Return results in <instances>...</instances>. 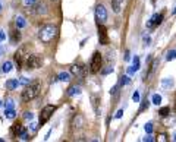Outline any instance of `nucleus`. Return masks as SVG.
Segmentation results:
<instances>
[{
  "mask_svg": "<svg viewBox=\"0 0 176 142\" xmlns=\"http://www.w3.org/2000/svg\"><path fill=\"white\" fill-rule=\"evenodd\" d=\"M57 32H59V28L56 27V25L47 23V25H44V27H41V29L38 32V37H40V40L44 44H48L50 41H53L54 38H56Z\"/></svg>",
  "mask_w": 176,
  "mask_h": 142,
  "instance_id": "1",
  "label": "nucleus"
},
{
  "mask_svg": "<svg viewBox=\"0 0 176 142\" xmlns=\"http://www.w3.org/2000/svg\"><path fill=\"white\" fill-rule=\"evenodd\" d=\"M40 91H41V85H40L38 82L30 84V85H27V86L24 88V91H22V94H21V98H22V101H25V102L32 101L34 98L38 97Z\"/></svg>",
  "mask_w": 176,
  "mask_h": 142,
  "instance_id": "2",
  "label": "nucleus"
},
{
  "mask_svg": "<svg viewBox=\"0 0 176 142\" xmlns=\"http://www.w3.org/2000/svg\"><path fill=\"white\" fill-rule=\"evenodd\" d=\"M24 64L27 66V69H38L43 64V56H40V54H28Z\"/></svg>",
  "mask_w": 176,
  "mask_h": 142,
  "instance_id": "3",
  "label": "nucleus"
},
{
  "mask_svg": "<svg viewBox=\"0 0 176 142\" xmlns=\"http://www.w3.org/2000/svg\"><path fill=\"white\" fill-rule=\"evenodd\" d=\"M101 64H103V57L98 51H95L93 54V57H91V60H90V70L93 73H98L101 70Z\"/></svg>",
  "mask_w": 176,
  "mask_h": 142,
  "instance_id": "4",
  "label": "nucleus"
},
{
  "mask_svg": "<svg viewBox=\"0 0 176 142\" xmlns=\"http://www.w3.org/2000/svg\"><path fill=\"white\" fill-rule=\"evenodd\" d=\"M54 111H56V106H46V107L41 110V113H40L38 125H40V126L46 125V123L50 120V117L53 116V113H54Z\"/></svg>",
  "mask_w": 176,
  "mask_h": 142,
  "instance_id": "5",
  "label": "nucleus"
},
{
  "mask_svg": "<svg viewBox=\"0 0 176 142\" xmlns=\"http://www.w3.org/2000/svg\"><path fill=\"white\" fill-rule=\"evenodd\" d=\"M32 12H34L35 15L44 16V15L48 13V6H47L46 2H43V0H37V2L32 5Z\"/></svg>",
  "mask_w": 176,
  "mask_h": 142,
  "instance_id": "6",
  "label": "nucleus"
},
{
  "mask_svg": "<svg viewBox=\"0 0 176 142\" xmlns=\"http://www.w3.org/2000/svg\"><path fill=\"white\" fill-rule=\"evenodd\" d=\"M27 50H25V47H21L16 53H15V56H13V59H15V62H16V66H18V69H21L22 68V64L25 63V59H27Z\"/></svg>",
  "mask_w": 176,
  "mask_h": 142,
  "instance_id": "7",
  "label": "nucleus"
},
{
  "mask_svg": "<svg viewBox=\"0 0 176 142\" xmlns=\"http://www.w3.org/2000/svg\"><path fill=\"white\" fill-rule=\"evenodd\" d=\"M95 19L98 23H104L107 21V10L103 5H98L95 7Z\"/></svg>",
  "mask_w": 176,
  "mask_h": 142,
  "instance_id": "8",
  "label": "nucleus"
},
{
  "mask_svg": "<svg viewBox=\"0 0 176 142\" xmlns=\"http://www.w3.org/2000/svg\"><path fill=\"white\" fill-rule=\"evenodd\" d=\"M98 40L101 46H107L109 44V35H107V29L103 23H98Z\"/></svg>",
  "mask_w": 176,
  "mask_h": 142,
  "instance_id": "9",
  "label": "nucleus"
},
{
  "mask_svg": "<svg viewBox=\"0 0 176 142\" xmlns=\"http://www.w3.org/2000/svg\"><path fill=\"white\" fill-rule=\"evenodd\" d=\"M161 21H163V13H156L151 19L147 22V27L148 28H154V27H157V25L161 23Z\"/></svg>",
  "mask_w": 176,
  "mask_h": 142,
  "instance_id": "10",
  "label": "nucleus"
},
{
  "mask_svg": "<svg viewBox=\"0 0 176 142\" xmlns=\"http://www.w3.org/2000/svg\"><path fill=\"white\" fill-rule=\"evenodd\" d=\"M71 73L77 78H84L85 76V72H84V68L79 66V64H72L71 66Z\"/></svg>",
  "mask_w": 176,
  "mask_h": 142,
  "instance_id": "11",
  "label": "nucleus"
},
{
  "mask_svg": "<svg viewBox=\"0 0 176 142\" xmlns=\"http://www.w3.org/2000/svg\"><path fill=\"white\" fill-rule=\"evenodd\" d=\"M71 126H72L73 131H75V129H81L84 126V117H82V116H79V114L73 116V119L71 122Z\"/></svg>",
  "mask_w": 176,
  "mask_h": 142,
  "instance_id": "12",
  "label": "nucleus"
},
{
  "mask_svg": "<svg viewBox=\"0 0 176 142\" xmlns=\"http://www.w3.org/2000/svg\"><path fill=\"white\" fill-rule=\"evenodd\" d=\"M24 131H25V127L22 126L21 122H15L13 125L10 126V133L13 135V136H19V133L24 132Z\"/></svg>",
  "mask_w": 176,
  "mask_h": 142,
  "instance_id": "13",
  "label": "nucleus"
},
{
  "mask_svg": "<svg viewBox=\"0 0 176 142\" xmlns=\"http://www.w3.org/2000/svg\"><path fill=\"white\" fill-rule=\"evenodd\" d=\"M112 3V9L115 13H120L122 12V6H123V0H110Z\"/></svg>",
  "mask_w": 176,
  "mask_h": 142,
  "instance_id": "14",
  "label": "nucleus"
},
{
  "mask_svg": "<svg viewBox=\"0 0 176 142\" xmlns=\"http://www.w3.org/2000/svg\"><path fill=\"white\" fill-rule=\"evenodd\" d=\"M15 23H16V28H18V29H22V28L27 27V19H25L22 15H18V16L15 18Z\"/></svg>",
  "mask_w": 176,
  "mask_h": 142,
  "instance_id": "15",
  "label": "nucleus"
},
{
  "mask_svg": "<svg viewBox=\"0 0 176 142\" xmlns=\"http://www.w3.org/2000/svg\"><path fill=\"white\" fill-rule=\"evenodd\" d=\"M79 94H81V86H78V85L69 86V89H68V95L69 97H75V95H79Z\"/></svg>",
  "mask_w": 176,
  "mask_h": 142,
  "instance_id": "16",
  "label": "nucleus"
},
{
  "mask_svg": "<svg viewBox=\"0 0 176 142\" xmlns=\"http://www.w3.org/2000/svg\"><path fill=\"white\" fill-rule=\"evenodd\" d=\"M18 85H19V81H18V79H9V81L6 82V88H7V89H10V91L16 89V88H18Z\"/></svg>",
  "mask_w": 176,
  "mask_h": 142,
  "instance_id": "17",
  "label": "nucleus"
},
{
  "mask_svg": "<svg viewBox=\"0 0 176 142\" xmlns=\"http://www.w3.org/2000/svg\"><path fill=\"white\" fill-rule=\"evenodd\" d=\"M91 101H93V107H94V111H95L97 114H100V107H98L100 97H97V95H91Z\"/></svg>",
  "mask_w": 176,
  "mask_h": 142,
  "instance_id": "18",
  "label": "nucleus"
},
{
  "mask_svg": "<svg viewBox=\"0 0 176 142\" xmlns=\"http://www.w3.org/2000/svg\"><path fill=\"white\" fill-rule=\"evenodd\" d=\"M138 69H140V59L135 56V57H134V66H131V68L128 69V73H134V72H136Z\"/></svg>",
  "mask_w": 176,
  "mask_h": 142,
  "instance_id": "19",
  "label": "nucleus"
},
{
  "mask_svg": "<svg viewBox=\"0 0 176 142\" xmlns=\"http://www.w3.org/2000/svg\"><path fill=\"white\" fill-rule=\"evenodd\" d=\"M57 79L62 81V82H68V81H71V73L69 72H60L59 76H57Z\"/></svg>",
  "mask_w": 176,
  "mask_h": 142,
  "instance_id": "20",
  "label": "nucleus"
},
{
  "mask_svg": "<svg viewBox=\"0 0 176 142\" xmlns=\"http://www.w3.org/2000/svg\"><path fill=\"white\" fill-rule=\"evenodd\" d=\"M10 41L13 43V44H16V43H19V41H21V32H19L18 29H16V31H12Z\"/></svg>",
  "mask_w": 176,
  "mask_h": 142,
  "instance_id": "21",
  "label": "nucleus"
},
{
  "mask_svg": "<svg viewBox=\"0 0 176 142\" xmlns=\"http://www.w3.org/2000/svg\"><path fill=\"white\" fill-rule=\"evenodd\" d=\"M5 117H6V119H15V117H16L15 109H6V110H5Z\"/></svg>",
  "mask_w": 176,
  "mask_h": 142,
  "instance_id": "22",
  "label": "nucleus"
},
{
  "mask_svg": "<svg viewBox=\"0 0 176 142\" xmlns=\"http://www.w3.org/2000/svg\"><path fill=\"white\" fill-rule=\"evenodd\" d=\"M12 68H13V64H12V62H9V60L3 62V64H2V70H3L5 73H9V72L12 70Z\"/></svg>",
  "mask_w": 176,
  "mask_h": 142,
  "instance_id": "23",
  "label": "nucleus"
},
{
  "mask_svg": "<svg viewBox=\"0 0 176 142\" xmlns=\"http://www.w3.org/2000/svg\"><path fill=\"white\" fill-rule=\"evenodd\" d=\"M161 86H163V88H170V86H173V79H172V78L161 79Z\"/></svg>",
  "mask_w": 176,
  "mask_h": 142,
  "instance_id": "24",
  "label": "nucleus"
},
{
  "mask_svg": "<svg viewBox=\"0 0 176 142\" xmlns=\"http://www.w3.org/2000/svg\"><path fill=\"white\" fill-rule=\"evenodd\" d=\"M128 84H131V78H129V76H126V75H123L122 78H120V81H119V86L128 85Z\"/></svg>",
  "mask_w": 176,
  "mask_h": 142,
  "instance_id": "25",
  "label": "nucleus"
},
{
  "mask_svg": "<svg viewBox=\"0 0 176 142\" xmlns=\"http://www.w3.org/2000/svg\"><path fill=\"white\" fill-rule=\"evenodd\" d=\"M176 59V50H170L167 51V56H166V60L170 62V60H175Z\"/></svg>",
  "mask_w": 176,
  "mask_h": 142,
  "instance_id": "26",
  "label": "nucleus"
},
{
  "mask_svg": "<svg viewBox=\"0 0 176 142\" xmlns=\"http://www.w3.org/2000/svg\"><path fill=\"white\" fill-rule=\"evenodd\" d=\"M151 101H153V104L159 106L160 102H161V95H160V94H154V95H153V98H151Z\"/></svg>",
  "mask_w": 176,
  "mask_h": 142,
  "instance_id": "27",
  "label": "nucleus"
},
{
  "mask_svg": "<svg viewBox=\"0 0 176 142\" xmlns=\"http://www.w3.org/2000/svg\"><path fill=\"white\" fill-rule=\"evenodd\" d=\"M18 138H19L21 141H30V135H28V132H27V129H25L24 132H21Z\"/></svg>",
  "mask_w": 176,
  "mask_h": 142,
  "instance_id": "28",
  "label": "nucleus"
},
{
  "mask_svg": "<svg viewBox=\"0 0 176 142\" xmlns=\"http://www.w3.org/2000/svg\"><path fill=\"white\" fill-rule=\"evenodd\" d=\"M5 107L6 109H15V101L12 100V98H7L6 102H5Z\"/></svg>",
  "mask_w": 176,
  "mask_h": 142,
  "instance_id": "29",
  "label": "nucleus"
},
{
  "mask_svg": "<svg viewBox=\"0 0 176 142\" xmlns=\"http://www.w3.org/2000/svg\"><path fill=\"white\" fill-rule=\"evenodd\" d=\"M156 66H157V60H153V63H151V66H150V70H148V73H147V78H150V76L153 75V72H154V69H156Z\"/></svg>",
  "mask_w": 176,
  "mask_h": 142,
  "instance_id": "30",
  "label": "nucleus"
},
{
  "mask_svg": "<svg viewBox=\"0 0 176 142\" xmlns=\"http://www.w3.org/2000/svg\"><path fill=\"white\" fill-rule=\"evenodd\" d=\"M148 106H150V101H148V100H144V101L141 102V107H140V113L145 111V110L148 109Z\"/></svg>",
  "mask_w": 176,
  "mask_h": 142,
  "instance_id": "31",
  "label": "nucleus"
},
{
  "mask_svg": "<svg viewBox=\"0 0 176 142\" xmlns=\"http://www.w3.org/2000/svg\"><path fill=\"white\" fill-rule=\"evenodd\" d=\"M169 113H170V109H169V107H161V109L159 110V114L163 116V117H165V116H167Z\"/></svg>",
  "mask_w": 176,
  "mask_h": 142,
  "instance_id": "32",
  "label": "nucleus"
},
{
  "mask_svg": "<svg viewBox=\"0 0 176 142\" xmlns=\"http://www.w3.org/2000/svg\"><path fill=\"white\" fill-rule=\"evenodd\" d=\"M18 81H19V85H25V86L31 84V79H28V78H24V76H22V78H19Z\"/></svg>",
  "mask_w": 176,
  "mask_h": 142,
  "instance_id": "33",
  "label": "nucleus"
},
{
  "mask_svg": "<svg viewBox=\"0 0 176 142\" xmlns=\"http://www.w3.org/2000/svg\"><path fill=\"white\" fill-rule=\"evenodd\" d=\"M24 119H25V120H32V119H34V114H32L31 111H25V113H24Z\"/></svg>",
  "mask_w": 176,
  "mask_h": 142,
  "instance_id": "34",
  "label": "nucleus"
},
{
  "mask_svg": "<svg viewBox=\"0 0 176 142\" xmlns=\"http://www.w3.org/2000/svg\"><path fill=\"white\" fill-rule=\"evenodd\" d=\"M37 129H38V125H37V123H31V125H30V132H31L32 135L37 132Z\"/></svg>",
  "mask_w": 176,
  "mask_h": 142,
  "instance_id": "35",
  "label": "nucleus"
},
{
  "mask_svg": "<svg viewBox=\"0 0 176 142\" xmlns=\"http://www.w3.org/2000/svg\"><path fill=\"white\" fill-rule=\"evenodd\" d=\"M144 129H145L147 133H151V132H153V123H147V125L144 126Z\"/></svg>",
  "mask_w": 176,
  "mask_h": 142,
  "instance_id": "36",
  "label": "nucleus"
},
{
  "mask_svg": "<svg viewBox=\"0 0 176 142\" xmlns=\"http://www.w3.org/2000/svg\"><path fill=\"white\" fill-rule=\"evenodd\" d=\"M132 100H134V102H140V92L135 91V92L132 94Z\"/></svg>",
  "mask_w": 176,
  "mask_h": 142,
  "instance_id": "37",
  "label": "nucleus"
},
{
  "mask_svg": "<svg viewBox=\"0 0 176 142\" xmlns=\"http://www.w3.org/2000/svg\"><path fill=\"white\" fill-rule=\"evenodd\" d=\"M142 141H144V142H153V141H156V139L151 136V133H148V136H145Z\"/></svg>",
  "mask_w": 176,
  "mask_h": 142,
  "instance_id": "38",
  "label": "nucleus"
},
{
  "mask_svg": "<svg viewBox=\"0 0 176 142\" xmlns=\"http://www.w3.org/2000/svg\"><path fill=\"white\" fill-rule=\"evenodd\" d=\"M35 2H37V0H24V5L25 6H32Z\"/></svg>",
  "mask_w": 176,
  "mask_h": 142,
  "instance_id": "39",
  "label": "nucleus"
},
{
  "mask_svg": "<svg viewBox=\"0 0 176 142\" xmlns=\"http://www.w3.org/2000/svg\"><path fill=\"white\" fill-rule=\"evenodd\" d=\"M118 89H119V84H118V85H115V86H113V88L110 89V94H112V95H115V94L118 92Z\"/></svg>",
  "mask_w": 176,
  "mask_h": 142,
  "instance_id": "40",
  "label": "nucleus"
},
{
  "mask_svg": "<svg viewBox=\"0 0 176 142\" xmlns=\"http://www.w3.org/2000/svg\"><path fill=\"white\" fill-rule=\"evenodd\" d=\"M5 40H6V34L3 29H0V41H5Z\"/></svg>",
  "mask_w": 176,
  "mask_h": 142,
  "instance_id": "41",
  "label": "nucleus"
},
{
  "mask_svg": "<svg viewBox=\"0 0 176 142\" xmlns=\"http://www.w3.org/2000/svg\"><path fill=\"white\" fill-rule=\"evenodd\" d=\"M122 114H123V110H119V111L115 114V119H120V117H122Z\"/></svg>",
  "mask_w": 176,
  "mask_h": 142,
  "instance_id": "42",
  "label": "nucleus"
},
{
  "mask_svg": "<svg viewBox=\"0 0 176 142\" xmlns=\"http://www.w3.org/2000/svg\"><path fill=\"white\" fill-rule=\"evenodd\" d=\"M159 141H167V136L165 133H161V135H159Z\"/></svg>",
  "mask_w": 176,
  "mask_h": 142,
  "instance_id": "43",
  "label": "nucleus"
},
{
  "mask_svg": "<svg viewBox=\"0 0 176 142\" xmlns=\"http://www.w3.org/2000/svg\"><path fill=\"white\" fill-rule=\"evenodd\" d=\"M112 70H113V68H107V69H104V70H101V73H103V75H107V73H110Z\"/></svg>",
  "mask_w": 176,
  "mask_h": 142,
  "instance_id": "44",
  "label": "nucleus"
},
{
  "mask_svg": "<svg viewBox=\"0 0 176 142\" xmlns=\"http://www.w3.org/2000/svg\"><path fill=\"white\" fill-rule=\"evenodd\" d=\"M144 43H147V44L150 43V37H144Z\"/></svg>",
  "mask_w": 176,
  "mask_h": 142,
  "instance_id": "45",
  "label": "nucleus"
},
{
  "mask_svg": "<svg viewBox=\"0 0 176 142\" xmlns=\"http://www.w3.org/2000/svg\"><path fill=\"white\" fill-rule=\"evenodd\" d=\"M172 13H173V15H176V7H175V9L172 10Z\"/></svg>",
  "mask_w": 176,
  "mask_h": 142,
  "instance_id": "46",
  "label": "nucleus"
},
{
  "mask_svg": "<svg viewBox=\"0 0 176 142\" xmlns=\"http://www.w3.org/2000/svg\"><path fill=\"white\" fill-rule=\"evenodd\" d=\"M0 12H2V3H0Z\"/></svg>",
  "mask_w": 176,
  "mask_h": 142,
  "instance_id": "47",
  "label": "nucleus"
},
{
  "mask_svg": "<svg viewBox=\"0 0 176 142\" xmlns=\"http://www.w3.org/2000/svg\"><path fill=\"white\" fill-rule=\"evenodd\" d=\"M173 141H176V135H175V136H173Z\"/></svg>",
  "mask_w": 176,
  "mask_h": 142,
  "instance_id": "48",
  "label": "nucleus"
},
{
  "mask_svg": "<svg viewBox=\"0 0 176 142\" xmlns=\"http://www.w3.org/2000/svg\"><path fill=\"white\" fill-rule=\"evenodd\" d=\"M175 102H176V100H175ZM175 110H176V104H175Z\"/></svg>",
  "mask_w": 176,
  "mask_h": 142,
  "instance_id": "49",
  "label": "nucleus"
},
{
  "mask_svg": "<svg viewBox=\"0 0 176 142\" xmlns=\"http://www.w3.org/2000/svg\"><path fill=\"white\" fill-rule=\"evenodd\" d=\"M0 107H2V101H0Z\"/></svg>",
  "mask_w": 176,
  "mask_h": 142,
  "instance_id": "50",
  "label": "nucleus"
},
{
  "mask_svg": "<svg viewBox=\"0 0 176 142\" xmlns=\"http://www.w3.org/2000/svg\"><path fill=\"white\" fill-rule=\"evenodd\" d=\"M0 142H3V139H0Z\"/></svg>",
  "mask_w": 176,
  "mask_h": 142,
  "instance_id": "51",
  "label": "nucleus"
}]
</instances>
